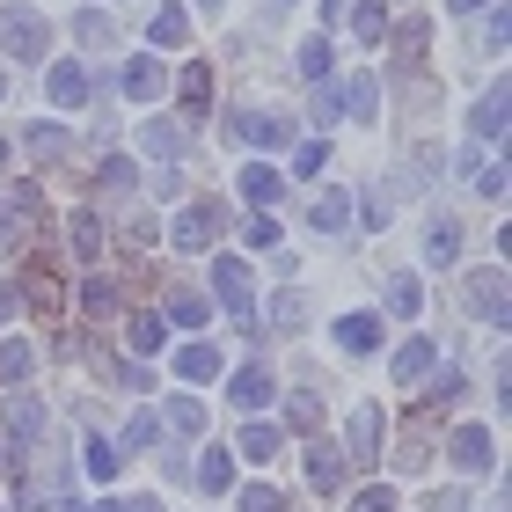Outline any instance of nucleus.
<instances>
[{
  "mask_svg": "<svg viewBox=\"0 0 512 512\" xmlns=\"http://www.w3.org/2000/svg\"><path fill=\"white\" fill-rule=\"evenodd\" d=\"M220 205H205V198H191L183 213L169 220V249H183V256H213L220 249Z\"/></svg>",
  "mask_w": 512,
  "mask_h": 512,
  "instance_id": "1",
  "label": "nucleus"
},
{
  "mask_svg": "<svg viewBox=\"0 0 512 512\" xmlns=\"http://www.w3.org/2000/svg\"><path fill=\"white\" fill-rule=\"evenodd\" d=\"M0 52H8V59H44V52H52V22H44L37 8H22V0L0 8Z\"/></svg>",
  "mask_w": 512,
  "mask_h": 512,
  "instance_id": "2",
  "label": "nucleus"
},
{
  "mask_svg": "<svg viewBox=\"0 0 512 512\" xmlns=\"http://www.w3.org/2000/svg\"><path fill=\"white\" fill-rule=\"evenodd\" d=\"M249 278H256V271L242 264V256H227V249L213 256V300H220L227 315H235V330H242V337H256V315H249Z\"/></svg>",
  "mask_w": 512,
  "mask_h": 512,
  "instance_id": "3",
  "label": "nucleus"
},
{
  "mask_svg": "<svg viewBox=\"0 0 512 512\" xmlns=\"http://www.w3.org/2000/svg\"><path fill=\"white\" fill-rule=\"evenodd\" d=\"M381 403H359L352 417H344V439H337V454H344V469H366V461H381Z\"/></svg>",
  "mask_w": 512,
  "mask_h": 512,
  "instance_id": "4",
  "label": "nucleus"
},
{
  "mask_svg": "<svg viewBox=\"0 0 512 512\" xmlns=\"http://www.w3.org/2000/svg\"><path fill=\"white\" fill-rule=\"evenodd\" d=\"M447 461L461 476H491L498 469V439H491V425H454L447 432Z\"/></svg>",
  "mask_w": 512,
  "mask_h": 512,
  "instance_id": "5",
  "label": "nucleus"
},
{
  "mask_svg": "<svg viewBox=\"0 0 512 512\" xmlns=\"http://www.w3.org/2000/svg\"><path fill=\"white\" fill-rule=\"evenodd\" d=\"M461 308H469L476 322H491V330H505V322H512L505 271H476V278H461Z\"/></svg>",
  "mask_w": 512,
  "mask_h": 512,
  "instance_id": "6",
  "label": "nucleus"
},
{
  "mask_svg": "<svg viewBox=\"0 0 512 512\" xmlns=\"http://www.w3.org/2000/svg\"><path fill=\"white\" fill-rule=\"evenodd\" d=\"M374 96H381V81H374V74H352V81H337V88H330L337 118H352V125H374V118H381V103H374Z\"/></svg>",
  "mask_w": 512,
  "mask_h": 512,
  "instance_id": "7",
  "label": "nucleus"
},
{
  "mask_svg": "<svg viewBox=\"0 0 512 512\" xmlns=\"http://www.w3.org/2000/svg\"><path fill=\"white\" fill-rule=\"evenodd\" d=\"M227 139H249V147H286L293 125L271 118V110H227Z\"/></svg>",
  "mask_w": 512,
  "mask_h": 512,
  "instance_id": "8",
  "label": "nucleus"
},
{
  "mask_svg": "<svg viewBox=\"0 0 512 512\" xmlns=\"http://www.w3.org/2000/svg\"><path fill=\"white\" fill-rule=\"evenodd\" d=\"M0 425H8V439H15V447H37L52 417H44V403H37V395H8V403H0Z\"/></svg>",
  "mask_w": 512,
  "mask_h": 512,
  "instance_id": "9",
  "label": "nucleus"
},
{
  "mask_svg": "<svg viewBox=\"0 0 512 512\" xmlns=\"http://www.w3.org/2000/svg\"><path fill=\"white\" fill-rule=\"evenodd\" d=\"M44 103H52V110H81L88 103V66L81 59H59L52 74H44Z\"/></svg>",
  "mask_w": 512,
  "mask_h": 512,
  "instance_id": "10",
  "label": "nucleus"
},
{
  "mask_svg": "<svg viewBox=\"0 0 512 512\" xmlns=\"http://www.w3.org/2000/svg\"><path fill=\"white\" fill-rule=\"evenodd\" d=\"M439 366V352H432V337H403L395 344V359H388V374H395V388H417Z\"/></svg>",
  "mask_w": 512,
  "mask_h": 512,
  "instance_id": "11",
  "label": "nucleus"
},
{
  "mask_svg": "<svg viewBox=\"0 0 512 512\" xmlns=\"http://www.w3.org/2000/svg\"><path fill=\"white\" fill-rule=\"evenodd\" d=\"M337 352L344 359H374L381 352V315H337Z\"/></svg>",
  "mask_w": 512,
  "mask_h": 512,
  "instance_id": "12",
  "label": "nucleus"
},
{
  "mask_svg": "<svg viewBox=\"0 0 512 512\" xmlns=\"http://www.w3.org/2000/svg\"><path fill=\"white\" fill-rule=\"evenodd\" d=\"M242 198L256 205V213H271V205L286 198V176H278L271 161H249V169H242Z\"/></svg>",
  "mask_w": 512,
  "mask_h": 512,
  "instance_id": "13",
  "label": "nucleus"
},
{
  "mask_svg": "<svg viewBox=\"0 0 512 512\" xmlns=\"http://www.w3.org/2000/svg\"><path fill=\"white\" fill-rule=\"evenodd\" d=\"M191 483H198L205 498H220L227 483H235V454H227V447H205V454L191 461Z\"/></svg>",
  "mask_w": 512,
  "mask_h": 512,
  "instance_id": "14",
  "label": "nucleus"
},
{
  "mask_svg": "<svg viewBox=\"0 0 512 512\" xmlns=\"http://www.w3.org/2000/svg\"><path fill=\"white\" fill-rule=\"evenodd\" d=\"M139 147H147L154 161H183L191 139H183V125H169V118H147V125H139Z\"/></svg>",
  "mask_w": 512,
  "mask_h": 512,
  "instance_id": "15",
  "label": "nucleus"
},
{
  "mask_svg": "<svg viewBox=\"0 0 512 512\" xmlns=\"http://www.w3.org/2000/svg\"><path fill=\"white\" fill-rule=\"evenodd\" d=\"M66 249H74L81 264H103V220L88 213V205H81L74 220H66Z\"/></svg>",
  "mask_w": 512,
  "mask_h": 512,
  "instance_id": "16",
  "label": "nucleus"
},
{
  "mask_svg": "<svg viewBox=\"0 0 512 512\" xmlns=\"http://www.w3.org/2000/svg\"><path fill=\"white\" fill-rule=\"evenodd\" d=\"M308 483H315V491H344V454H337V439H315V447H308Z\"/></svg>",
  "mask_w": 512,
  "mask_h": 512,
  "instance_id": "17",
  "label": "nucleus"
},
{
  "mask_svg": "<svg viewBox=\"0 0 512 512\" xmlns=\"http://www.w3.org/2000/svg\"><path fill=\"white\" fill-rule=\"evenodd\" d=\"M118 88H125L132 103H154L161 88H169V74H161V59H132L125 74H118Z\"/></svg>",
  "mask_w": 512,
  "mask_h": 512,
  "instance_id": "18",
  "label": "nucleus"
},
{
  "mask_svg": "<svg viewBox=\"0 0 512 512\" xmlns=\"http://www.w3.org/2000/svg\"><path fill=\"white\" fill-rule=\"evenodd\" d=\"M176 96H183V110H191V118H205V110H213V66L191 59V66H183V81H176Z\"/></svg>",
  "mask_w": 512,
  "mask_h": 512,
  "instance_id": "19",
  "label": "nucleus"
},
{
  "mask_svg": "<svg viewBox=\"0 0 512 512\" xmlns=\"http://www.w3.org/2000/svg\"><path fill=\"white\" fill-rule=\"evenodd\" d=\"M147 37L161 44V52H176V44H191V15H183L176 0H161V8H154V22H147Z\"/></svg>",
  "mask_w": 512,
  "mask_h": 512,
  "instance_id": "20",
  "label": "nucleus"
},
{
  "mask_svg": "<svg viewBox=\"0 0 512 512\" xmlns=\"http://www.w3.org/2000/svg\"><path fill=\"white\" fill-rule=\"evenodd\" d=\"M205 315H213V300L191 293V286H176L169 308H161V322H176V330H205Z\"/></svg>",
  "mask_w": 512,
  "mask_h": 512,
  "instance_id": "21",
  "label": "nucleus"
},
{
  "mask_svg": "<svg viewBox=\"0 0 512 512\" xmlns=\"http://www.w3.org/2000/svg\"><path fill=\"white\" fill-rule=\"evenodd\" d=\"M227 403H235V410H264L271 403V374H264V366H242V374L227 381Z\"/></svg>",
  "mask_w": 512,
  "mask_h": 512,
  "instance_id": "22",
  "label": "nucleus"
},
{
  "mask_svg": "<svg viewBox=\"0 0 512 512\" xmlns=\"http://www.w3.org/2000/svg\"><path fill=\"white\" fill-rule=\"evenodd\" d=\"M425 264H439V271L461 264V220H432L425 227Z\"/></svg>",
  "mask_w": 512,
  "mask_h": 512,
  "instance_id": "23",
  "label": "nucleus"
},
{
  "mask_svg": "<svg viewBox=\"0 0 512 512\" xmlns=\"http://www.w3.org/2000/svg\"><path fill=\"white\" fill-rule=\"evenodd\" d=\"M388 315H425V286H417V271H388Z\"/></svg>",
  "mask_w": 512,
  "mask_h": 512,
  "instance_id": "24",
  "label": "nucleus"
},
{
  "mask_svg": "<svg viewBox=\"0 0 512 512\" xmlns=\"http://www.w3.org/2000/svg\"><path fill=\"white\" fill-rule=\"evenodd\" d=\"M432 395H425V410H454L461 395H469V366H439V374H425Z\"/></svg>",
  "mask_w": 512,
  "mask_h": 512,
  "instance_id": "25",
  "label": "nucleus"
},
{
  "mask_svg": "<svg viewBox=\"0 0 512 512\" xmlns=\"http://www.w3.org/2000/svg\"><path fill=\"white\" fill-rule=\"evenodd\" d=\"M352 37L359 44H388V0H352Z\"/></svg>",
  "mask_w": 512,
  "mask_h": 512,
  "instance_id": "26",
  "label": "nucleus"
},
{
  "mask_svg": "<svg viewBox=\"0 0 512 512\" xmlns=\"http://www.w3.org/2000/svg\"><path fill=\"white\" fill-rule=\"evenodd\" d=\"M30 374H37V344H22V337H8V344H0V381H8V388H22Z\"/></svg>",
  "mask_w": 512,
  "mask_h": 512,
  "instance_id": "27",
  "label": "nucleus"
},
{
  "mask_svg": "<svg viewBox=\"0 0 512 512\" xmlns=\"http://www.w3.org/2000/svg\"><path fill=\"white\" fill-rule=\"evenodd\" d=\"M505 103H512L505 88H491V96L469 110V132H476V139H505Z\"/></svg>",
  "mask_w": 512,
  "mask_h": 512,
  "instance_id": "28",
  "label": "nucleus"
},
{
  "mask_svg": "<svg viewBox=\"0 0 512 512\" xmlns=\"http://www.w3.org/2000/svg\"><path fill=\"white\" fill-rule=\"evenodd\" d=\"M308 220L322 227V235H344V220H352V191H322V198L308 205Z\"/></svg>",
  "mask_w": 512,
  "mask_h": 512,
  "instance_id": "29",
  "label": "nucleus"
},
{
  "mask_svg": "<svg viewBox=\"0 0 512 512\" xmlns=\"http://www.w3.org/2000/svg\"><path fill=\"white\" fill-rule=\"evenodd\" d=\"M176 374H183V381H213V374H220V344H183V352H176Z\"/></svg>",
  "mask_w": 512,
  "mask_h": 512,
  "instance_id": "30",
  "label": "nucleus"
},
{
  "mask_svg": "<svg viewBox=\"0 0 512 512\" xmlns=\"http://www.w3.org/2000/svg\"><path fill=\"white\" fill-rule=\"evenodd\" d=\"M278 447H286V432H278V425H249V432L235 439L242 461H278Z\"/></svg>",
  "mask_w": 512,
  "mask_h": 512,
  "instance_id": "31",
  "label": "nucleus"
},
{
  "mask_svg": "<svg viewBox=\"0 0 512 512\" xmlns=\"http://www.w3.org/2000/svg\"><path fill=\"white\" fill-rule=\"evenodd\" d=\"M22 147L44 154V161H59V154H74V132H59V125H22Z\"/></svg>",
  "mask_w": 512,
  "mask_h": 512,
  "instance_id": "32",
  "label": "nucleus"
},
{
  "mask_svg": "<svg viewBox=\"0 0 512 512\" xmlns=\"http://www.w3.org/2000/svg\"><path fill=\"white\" fill-rule=\"evenodd\" d=\"M300 81H330V66H337V52H330V37H308V44H300Z\"/></svg>",
  "mask_w": 512,
  "mask_h": 512,
  "instance_id": "33",
  "label": "nucleus"
},
{
  "mask_svg": "<svg viewBox=\"0 0 512 512\" xmlns=\"http://www.w3.org/2000/svg\"><path fill=\"white\" fill-rule=\"evenodd\" d=\"M125 344H132V352H161V344H169V322H161V315H132Z\"/></svg>",
  "mask_w": 512,
  "mask_h": 512,
  "instance_id": "34",
  "label": "nucleus"
},
{
  "mask_svg": "<svg viewBox=\"0 0 512 512\" xmlns=\"http://www.w3.org/2000/svg\"><path fill=\"white\" fill-rule=\"evenodd\" d=\"M169 432H183V439L205 432V403L198 395H169Z\"/></svg>",
  "mask_w": 512,
  "mask_h": 512,
  "instance_id": "35",
  "label": "nucleus"
},
{
  "mask_svg": "<svg viewBox=\"0 0 512 512\" xmlns=\"http://www.w3.org/2000/svg\"><path fill=\"white\" fill-rule=\"evenodd\" d=\"M286 432H300V439H315V432H322V403H315L308 388H300L293 403H286Z\"/></svg>",
  "mask_w": 512,
  "mask_h": 512,
  "instance_id": "36",
  "label": "nucleus"
},
{
  "mask_svg": "<svg viewBox=\"0 0 512 512\" xmlns=\"http://www.w3.org/2000/svg\"><path fill=\"white\" fill-rule=\"evenodd\" d=\"M118 469H125V454H118V439H103V432H96V439H88V476H96V483H110V476H118Z\"/></svg>",
  "mask_w": 512,
  "mask_h": 512,
  "instance_id": "37",
  "label": "nucleus"
},
{
  "mask_svg": "<svg viewBox=\"0 0 512 512\" xmlns=\"http://www.w3.org/2000/svg\"><path fill=\"white\" fill-rule=\"evenodd\" d=\"M74 37H81V44H118V22H110L103 8H81V15H74Z\"/></svg>",
  "mask_w": 512,
  "mask_h": 512,
  "instance_id": "38",
  "label": "nucleus"
},
{
  "mask_svg": "<svg viewBox=\"0 0 512 512\" xmlns=\"http://www.w3.org/2000/svg\"><path fill=\"white\" fill-rule=\"evenodd\" d=\"M81 308L96 315V322H103V315H118V286H110V278H81Z\"/></svg>",
  "mask_w": 512,
  "mask_h": 512,
  "instance_id": "39",
  "label": "nucleus"
},
{
  "mask_svg": "<svg viewBox=\"0 0 512 512\" xmlns=\"http://www.w3.org/2000/svg\"><path fill=\"white\" fill-rule=\"evenodd\" d=\"M300 322H308V300L278 286V293H271V330H300Z\"/></svg>",
  "mask_w": 512,
  "mask_h": 512,
  "instance_id": "40",
  "label": "nucleus"
},
{
  "mask_svg": "<svg viewBox=\"0 0 512 512\" xmlns=\"http://www.w3.org/2000/svg\"><path fill=\"white\" fill-rule=\"evenodd\" d=\"M439 183V147H417L410 154V176H403V191H432Z\"/></svg>",
  "mask_w": 512,
  "mask_h": 512,
  "instance_id": "41",
  "label": "nucleus"
},
{
  "mask_svg": "<svg viewBox=\"0 0 512 512\" xmlns=\"http://www.w3.org/2000/svg\"><path fill=\"white\" fill-rule=\"evenodd\" d=\"M132 183H139V176H132V161H125V154L96 161V191H132Z\"/></svg>",
  "mask_w": 512,
  "mask_h": 512,
  "instance_id": "42",
  "label": "nucleus"
},
{
  "mask_svg": "<svg viewBox=\"0 0 512 512\" xmlns=\"http://www.w3.org/2000/svg\"><path fill=\"white\" fill-rule=\"evenodd\" d=\"M425 461H432L425 432H403V447H395V469H403V476H417V469H425Z\"/></svg>",
  "mask_w": 512,
  "mask_h": 512,
  "instance_id": "43",
  "label": "nucleus"
},
{
  "mask_svg": "<svg viewBox=\"0 0 512 512\" xmlns=\"http://www.w3.org/2000/svg\"><path fill=\"white\" fill-rule=\"evenodd\" d=\"M154 439H161V425H154V417H132V425L118 432V454H139V447H154Z\"/></svg>",
  "mask_w": 512,
  "mask_h": 512,
  "instance_id": "44",
  "label": "nucleus"
},
{
  "mask_svg": "<svg viewBox=\"0 0 512 512\" xmlns=\"http://www.w3.org/2000/svg\"><path fill=\"white\" fill-rule=\"evenodd\" d=\"M352 213H366L359 227H374V235H381V227H388V191L374 183V191H366V198H352Z\"/></svg>",
  "mask_w": 512,
  "mask_h": 512,
  "instance_id": "45",
  "label": "nucleus"
},
{
  "mask_svg": "<svg viewBox=\"0 0 512 512\" xmlns=\"http://www.w3.org/2000/svg\"><path fill=\"white\" fill-rule=\"evenodd\" d=\"M242 242H249V249H278V220H271V213H249V220H242Z\"/></svg>",
  "mask_w": 512,
  "mask_h": 512,
  "instance_id": "46",
  "label": "nucleus"
},
{
  "mask_svg": "<svg viewBox=\"0 0 512 512\" xmlns=\"http://www.w3.org/2000/svg\"><path fill=\"white\" fill-rule=\"evenodd\" d=\"M242 512H286V491H271V483H249V491H242Z\"/></svg>",
  "mask_w": 512,
  "mask_h": 512,
  "instance_id": "47",
  "label": "nucleus"
},
{
  "mask_svg": "<svg viewBox=\"0 0 512 512\" xmlns=\"http://www.w3.org/2000/svg\"><path fill=\"white\" fill-rule=\"evenodd\" d=\"M322 161H330V147L308 139V147H293V176H322Z\"/></svg>",
  "mask_w": 512,
  "mask_h": 512,
  "instance_id": "48",
  "label": "nucleus"
},
{
  "mask_svg": "<svg viewBox=\"0 0 512 512\" xmlns=\"http://www.w3.org/2000/svg\"><path fill=\"white\" fill-rule=\"evenodd\" d=\"M110 374H118V388H132V395H147L154 381H147V366L139 359H110Z\"/></svg>",
  "mask_w": 512,
  "mask_h": 512,
  "instance_id": "49",
  "label": "nucleus"
},
{
  "mask_svg": "<svg viewBox=\"0 0 512 512\" xmlns=\"http://www.w3.org/2000/svg\"><path fill=\"white\" fill-rule=\"evenodd\" d=\"M352 512H395V491L388 483H366V491L352 498Z\"/></svg>",
  "mask_w": 512,
  "mask_h": 512,
  "instance_id": "50",
  "label": "nucleus"
},
{
  "mask_svg": "<svg viewBox=\"0 0 512 512\" xmlns=\"http://www.w3.org/2000/svg\"><path fill=\"white\" fill-rule=\"evenodd\" d=\"M476 191H483V198H505V161H483V169H476Z\"/></svg>",
  "mask_w": 512,
  "mask_h": 512,
  "instance_id": "51",
  "label": "nucleus"
},
{
  "mask_svg": "<svg viewBox=\"0 0 512 512\" xmlns=\"http://www.w3.org/2000/svg\"><path fill=\"white\" fill-rule=\"evenodd\" d=\"M154 191L161 198H183V169H176V161H161V169H154Z\"/></svg>",
  "mask_w": 512,
  "mask_h": 512,
  "instance_id": "52",
  "label": "nucleus"
},
{
  "mask_svg": "<svg viewBox=\"0 0 512 512\" xmlns=\"http://www.w3.org/2000/svg\"><path fill=\"white\" fill-rule=\"evenodd\" d=\"M15 315H22V293L8 286V278H0V322H15Z\"/></svg>",
  "mask_w": 512,
  "mask_h": 512,
  "instance_id": "53",
  "label": "nucleus"
},
{
  "mask_svg": "<svg viewBox=\"0 0 512 512\" xmlns=\"http://www.w3.org/2000/svg\"><path fill=\"white\" fill-rule=\"evenodd\" d=\"M447 8H454V15H476V8H491V0H447Z\"/></svg>",
  "mask_w": 512,
  "mask_h": 512,
  "instance_id": "54",
  "label": "nucleus"
},
{
  "mask_svg": "<svg viewBox=\"0 0 512 512\" xmlns=\"http://www.w3.org/2000/svg\"><path fill=\"white\" fill-rule=\"evenodd\" d=\"M88 512H132V505L125 498H103V505H88Z\"/></svg>",
  "mask_w": 512,
  "mask_h": 512,
  "instance_id": "55",
  "label": "nucleus"
},
{
  "mask_svg": "<svg viewBox=\"0 0 512 512\" xmlns=\"http://www.w3.org/2000/svg\"><path fill=\"white\" fill-rule=\"evenodd\" d=\"M125 505H132V512H161V498H125Z\"/></svg>",
  "mask_w": 512,
  "mask_h": 512,
  "instance_id": "56",
  "label": "nucleus"
},
{
  "mask_svg": "<svg viewBox=\"0 0 512 512\" xmlns=\"http://www.w3.org/2000/svg\"><path fill=\"white\" fill-rule=\"evenodd\" d=\"M0 169H8V139H0Z\"/></svg>",
  "mask_w": 512,
  "mask_h": 512,
  "instance_id": "57",
  "label": "nucleus"
},
{
  "mask_svg": "<svg viewBox=\"0 0 512 512\" xmlns=\"http://www.w3.org/2000/svg\"><path fill=\"white\" fill-rule=\"evenodd\" d=\"M0 103H8V74H0Z\"/></svg>",
  "mask_w": 512,
  "mask_h": 512,
  "instance_id": "58",
  "label": "nucleus"
},
{
  "mask_svg": "<svg viewBox=\"0 0 512 512\" xmlns=\"http://www.w3.org/2000/svg\"><path fill=\"white\" fill-rule=\"evenodd\" d=\"M198 8H205V15H213V8H220V0H198Z\"/></svg>",
  "mask_w": 512,
  "mask_h": 512,
  "instance_id": "59",
  "label": "nucleus"
},
{
  "mask_svg": "<svg viewBox=\"0 0 512 512\" xmlns=\"http://www.w3.org/2000/svg\"><path fill=\"white\" fill-rule=\"evenodd\" d=\"M0 469H8V447H0Z\"/></svg>",
  "mask_w": 512,
  "mask_h": 512,
  "instance_id": "60",
  "label": "nucleus"
},
{
  "mask_svg": "<svg viewBox=\"0 0 512 512\" xmlns=\"http://www.w3.org/2000/svg\"><path fill=\"white\" fill-rule=\"evenodd\" d=\"M278 8H293V0H278Z\"/></svg>",
  "mask_w": 512,
  "mask_h": 512,
  "instance_id": "61",
  "label": "nucleus"
}]
</instances>
